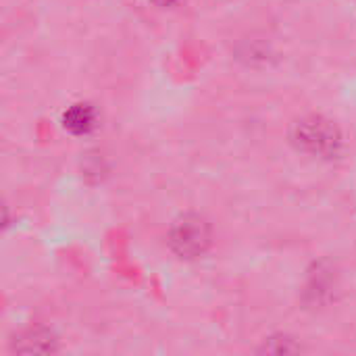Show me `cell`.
<instances>
[{
    "label": "cell",
    "instance_id": "277c9868",
    "mask_svg": "<svg viewBox=\"0 0 356 356\" xmlns=\"http://www.w3.org/2000/svg\"><path fill=\"white\" fill-rule=\"evenodd\" d=\"M23 342H29V346H25L21 353H52L54 350L52 336L48 332H42V330L29 332L27 340H23Z\"/></svg>",
    "mask_w": 356,
    "mask_h": 356
},
{
    "label": "cell",
    "instance_id": "3957f363",
    "mask_svg": "<svg viewBox=\"0 0 356 356\" xmlns=\"http://www.w3.org/2000/svg\"><path fill=\"white\" fill-rule=\"evenodd\" d=\"M63 125L73 136H86L96 125V113L90 104H73L65 111Z\"/></svg>",
    "mask_w": 356,
    "mask_h": 356
},
{
    "label": "cell",
    "instance_id": "6da1fadb",
    "mask_svg": "<svg viewBox=\"0 0 356 356\" xmlns=\"http://www.w3.org/2000/svg\"><path fill=\"white\" fill-rule=\"evenodd\" d=\"M292 142L302 152L317 154V156H332L338 152L342 138L332 121L323 117H305L294 123Z\"/></svg>",
    "mask_w": 356,
    "mask_h": 356
},
{
    "label": "cell",
    "instance_id": "7a4b0ae2",
    "mask_svg": "<svg viewBox=\"0 0 356 356\" xmlns=\"http://www.w3.org/2000/svg\"><path fill=\"white\" fill-rule=\"evenodd\" d=\"M211 225L200 215H184L169 232V244L179 259H198L211 246Z\"/></svg>",
    "mask_w": 356,
    "mask_h": 356
}]
</instances>
